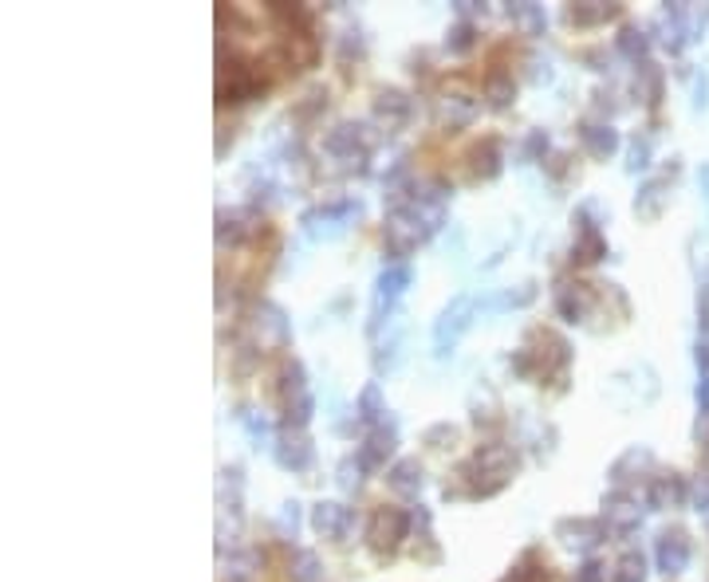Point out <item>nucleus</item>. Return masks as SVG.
<instances>
[{
    "label": "nucleus",
    "instance_id": "1",
    "mask_svg": "<svg viewBox=\"0 0 709 582\" xmlns=\"http://www.w3.org/2000/svg\"><path fill=\"white\" fill-rule=\"evenodd\" d=\"M516 465H521V457H516L513 445H501V441L481 445V449L473 453L462 469H457V476L465 481L462 496H473V500H489V496H497L504 484L513 481Z\"/></svg>",
    "mask_w": 709,
    "mask_h": 582
},
{
    "label": "nucleus",
    "instance_id": "2",
    "mask_svg": "<svg viewBox=\"0 0 709 582\" xmlns=\"http://www.w3.org/2000/svg\"><path fill=\"white\" fill-rule=\"evenodd\" d=\"M277 394L280 406H284V425L289 430H304L316 413V398L308 389V374H304V362L300 358H284L277 374Z\"/></svg>",
    "mask_w": 709,
    "mask_h": 582
},
{
    "label": "nucleus",
    "instance_id": "3",
    "mask_svg": "<svg viewBox=\"0 0 709 582\" xmlns=\"http://www.w3.org/2000/svg\"><path fill=\"white\" fill-rule=\"evenodd\" d=\"M323 153L331 162H340L343 170H367L370 158V134L363 123H335L328 134H323Z\"/></svg>",
    "mask_w": 709,
    "mask_h": 582
},
{
    "label": "nucleus",
    "instance_id": "4",
    "mask_svg": "<svg viewBox=\"0 0 709 582\" xmlns=\"http://www.w3.org/2000/svg\"><path fill=\"white\" fill-rule=\"evenodd\" d=\"M402 540H411V511L402 508H375L367 520V547L379 559H391L402 547Z\"/></svg>",
    "mask_w": 709,
    "mask_h": 582
},
{
    "label": "nucleus",
    "instance_id": "5",
    "mask_svg": "<svg viewBox=\"0 0 709 582\" xmlns=\"http://www.w3.org/2000/svg\"><path fill=\"white\" fill-rule=\"evenodd\" d=\"M411 280H414L411 264H391L379 272V280H375V299H370V323H367L370 335H379L382 331V323H387L382 315H391L399 296L411 287Z\"/></svg>",
    "mask_w": 709,
    "mask_h": 582
},
{
    "label": "nucleus",
    "instance_id": "6",
    "mask_svg": "<svg viewBox=\"0 0 709 582\" xmlns=\"http://www.w3.org/2000/svg\"><path fill=\"white\" fill-rule=\"evenodd\" d=\"M268 83L260 79V72L245 60H221V79H217V102H248L265 95Z\"/></svg>",
    "mask_w": 709,
    "mask_h": 582
},
{
    "label": "nucleus",
    "instance_id": "7",
    "mask_svg": "<svg viewBox=\"0 0 709 582\" xmlns=\"http://www.w3.org/2000/svg\"><path fill=\"white\" fill-rule=\"evenodd\" d=\"M473 311H477V299L473 296H453L438 323H433V355L445 358L453 350V343L465 335V327L473 323Z\"/></svg>",
    "mask_w": 709,
    "mask_h": 582
},
{
    "label": "nucleus",
    "instance_id": "8",
    "mask_svg": "<svg viewBox=\"0 0 709 582\" xmlns=\"http://www.w3.org/2000/svg\"><path fill=\"white\" fill-rule=\"evenodd\" d=\"M603 528L607 535L615 540H631V535L643 528V508H638L635 492L631 488H615L603 496Z\"/></svg>",
    "mask_w": 709,
    "mask_h": 582
},
{
    "label": "nucleus",
    "instance_id": "9",
    "mask_svg": "<svg viewBox=\"0 0 709 582\" xmlns=\"http://www.w3.org/2000/svg\"><path fill=\"white\" fill-rule=\"evenodd\" d=\"M359 213L363 205L355 197H340V201H323L316 209H308V213L300 216V225H304L308 236H323V233H340L351 221H359Z\"/></svg>",
    "mask_w": 709,
    "mask_h": 582
},
{
    "label": "nucleus",
    "instance_id": "10",
    "mask_svg": "<svg viewBox=\"0 0 709 582\" xmlns=\"http://www.w3.org/2000/svg\"><path fill=\"white\" fill-rule=\"evenodd\" d=\"M272 457H277L280 469L289 472H308L311 469V457H316V449H311V441L304 430H284L272 437Z\"/></svg>",
    "mask_w": 709,
    "mask_h": 582
},
{
    "label": "nucleus",
    "instance_id": "11",
    "mask_svg": "<svg viewBox=\"0 0 709 582\" xmlns=\"http://www.w3.org/2000/svg\"><path fill=\"white\" fill-rule=\"evenodd\" d=\"M555 540L572 547V552H596L599 543L607 540L603 520H587V516H567L555 523Z\"/></svg>",
    "mask_w": 709,
    "mask_h": 582
},
{
    "label": "nucleus",
    "instance_id": "12",
    "mask_svg": "<svg viewBox=\"0 0 709 582\" xmlns=\"http://www.w3.org/2000/svg\"><path fill=\"white\" fill-rule=\"evenodd\" d=\"M655 562H658V571L667 574V579H674V574L686 571V567H689V535L682 532V528H670V532L658 535Z\"/></svg>",
    "mask_w": 709,
    "mask_h": 582
},
{
    "label": "nucleus",
    "instance_id": "13",
    "mask_svg": "<svg viewBox=\"0 0 709 582\" xmlns=\"http://www.w3.org/2000/svg\"><path fill=\"white\" fill-rule=\"evenodd\" d=\"M257 209H221L217 213V245L236 248L245 245L248 236H257Z\"/></svg>",
    "mask_w": 709,
    "mask_h": 582
},
{
    "label": "nucleus",
    "instance_id": "14",
    "mask_svg": "<svg viewBox=\"0 0 709 582\" xmlns=\"http://www.w3.org/2000/svg\"><path fill=\"white\" fill-rule=\"evenodd\" d=\"M248 315H253V327H257L260 343H277V347H284V343L292 338L289 315H284V311H280L277 304H268V299H257Z\"/></svg>",
    "mask_w": 709,
    "mask_h": 582
},
{
    "label": "nucleus",
    "instance_id": "15",
    "mask_svg": "<svg viewBox=\"0 0 709 582\" xmlns=\"http://www.w3.org/2000/svg\"><path fill=\"white\" fill-rule=\"evenodd\" d=\"M351 523H355V516H351V508L340 500H319L316 508H311V528H316L323 540H347Z\"/></svg>",
    "mask_w": 709,
    "mask_h": 582
},
{
    "label": "nucleus",
    "instance_id": "16",
    "mask_svg": "<svg viewBox=\"0 0 709 582\" xmlns=\"http://www.w3.org/2000/svg\"><path fill=\"white\" fill-rule=\"evenodd\" d=\"M394 445H399V437H394V421H387V425H379V430H370L367 441L359 445V465L367 472L387 469V460L394 457Z\"/></svg>",
    "mask_w": 709,
    "mask_h": 582
},
{
    "label": "nucleus",
    "instance_id": "17",
    "mask_svg": "<svg viewBox=\"0 0 709 582\" xmlns=\"http://www.w3.org/2000/svg\"><path fill=\"white\" fill-rule=\"evenodd\" d=\"M591 284H572V280H564V284L555 287V315L564 319V323H584L587 311H591Z\"/></svg>",
    "mask_w": 709,
    "mask_h": 582
},
{
    "label": "nucleus",
    "instance_id": "18",
    "mask_svg": "<svg viewBox=\"0 0 709 582\" xmlns=\"http://www.w3.org/2000/svg\"><path fill=\"white\" fill-rule=\"evenodd\" d=\"M650 469H655V453H650L647 445H631V449L607 469V481L615 484V488H627L635 476H643V472H650Z\"/></svg>",
    "mask_w": 709,
    "mask_h": 582
},
{
    "label": "nucleus",
    "instance_id": "19",
    "mask_svg": "<svg viewBox=\"0 0 709 582\" xmlns=\"http://www.w3.org/2000/svg\"><path fill=\"white\" fill-rule=\"evenodd\" d=\"M411 114H414V99L406 91H399V87H382V91L375 95V119H379L387 131L402 126Z\"/></svg>",
    "mask_w": 709,
    "mask_h": 582
},
{
    "label": "nucleus",
    "instance_id": "20",
    "mask_svg": "<svg viewBox=\"0 0 709 582\" xmlns=\"http://www.w3.org/2000/svg\"><path fill=\"white\" fill-rule=\"evenodd\" d=\"M579 143L596 162H607L619 150V131L611 123H584L579 126Z\"/></svg>",
    "mask_w": 709,
    "mask_h": 582
},
{
    "label": "nucleus",
    "instance_id": "21",
    "mask_svg": "<svg viewBox=\"0 0 709 582\" xmlns=\"http://www.w3.org/2000/svg\"><path fill=\"white\" fill-rule=\"evenodd\" d=\"M689 500V484L679 472H662L650 481V508H682Z\"/></svg>",
    "mask_w": 709,
    "mask_h": 582
},
{
    "label": "nucleus",
    "instance_id": "22",
    "mask_svg": "<svg viewBox=\"0 0 709 582\" xmlns=\"http://www.w3.org/2000/svg\"><path fill=\"white\" fill-rule=\"evenodd\" d=\"M387 484H391V492H399V496H418L421 484H426V472H421L418 457H402L391 465V472H387Z\"/></svg>",
    "mask_w": 709,
    "mask_h": 582
},
{
    "label": "nucleus",
    "instance_id": "23",
    "mask_svg": "<svg viewBox=\"0 0 709 582\" xmlns=\"http://www.w3.org/2000/svg\"><path fill=\"white\" fill-rule=\"evenodd\" d=\"M473 119H477V102L469 95H442V102H438V123L445 131H462Z\"/></svg>",
    "mask_w": 709,
    "mask_h": 582
},
{
    "label": "nucleus",
    "instance_id": "24",
    "mask_svg": "<svg viewBox=\"0 0 709 582\" xmlns=\"http://www.w3.org/2000/svg\"><path fill=\"white\" fill-rule=\"evenodd\" d=\"M485 102L493 107V111H509L516 102V79L513 72H504V67H493V72L485 75Z\"/></svg>",
    "mask_w": 709,
    "mask_h": 582
},
{
    "label": "nucleus",
    "instance_id": "25",
    "mask_svg": "<svg viewBox=\"0 0 709 582\" xmlns=\"http://www.w3.org/2000/svg\"><path fill=\"white\" fill-rule=\"evenodd\" d=\"M241 492H245V481H241V469H221L217 472V504H221V511H229L233 520H241Z\"/></svg>",
    "mask_w": 709,
    "mask_h": 582
},
{
    "label": "nucleus",
    "instance_id": "26",
    "mask_svg": "<svg viewBox=\"0 0 709 582\" xmlns=\"http://www.w3.org/2000/svg\"><path fill=\"white\" fill-rule=\"evenodd\" d=\"M284 574H289V582H319L323 579V562L308 547H292L289 562H284Z\"/></svg>",
    "mask_w": 709,
    "mask_h": 582
},
{
    "label": "nucleus",
    "instance_id": "27",
    "mask_svg": "<svg viewBox=\"0 0 709 582\" xmlns=\"http://www.w3.org/2000/svg\"><path fill=\"white\" fill-rule=\"evenodd\" d=\"M469 170H473V177L493 182V177L501 174V143H497V138H485L481 146H473V150H469Z\"/></svg>",
    "mask_w": 709,
    "mask_h": 582
},
{
    "label": "nucleus",
    "instance_id": "28",
    "mask_svg": "<svg viewBox=\"0 0 709 582\" xmlns=\"http://www.w3.org/2000/svg\"><path fill=\"white\" fill-rule=\"evenodd\" d=\"M619 16V4H603V0H584V4H572L567 9V21L576 28H596V24H607Z\"/></svg>",
    "mask_w": 709,
    "mask_h": 582
},
{
    "label": "nucleus",
    "instance_id": "29",
    "mask_svg": "<svg viewBox=\"0 0 709 582\" xmlns=\"http://www.w3.org/2000/svg\"><path fill=\"white\" fill-rule=\"evenodd\" d=\"M509 21L525 32V36H545L548 12L540 9V4H528V0H513V4H509Z\"/></svg>",
    "mask_w": 709,
    "mask_h": 582
},
{
    "label": "nucleus",
    "instance_id": "30",
    "mask_svg": "<svg viewBox=\"0 0 709 582\" xmlns=\"http://www.w3.org/2000/svg\"><path fill=\"white\" fill-rule=\"evenodd\" d=\"M387 398H382V389H379V382H367V386L359 389V418L367 421L370 430H379V425H387Z\"/></svg>",
    "mask_w": 709,
    "mask_h": 582
},
{
    "label": "nucleus",
    "instance_id": "31",
    "mask_svg": "<svg viewBox=\"0 0 709 582\" xmlns=\"http://www.w3.org/2000/svg\"><path fill=\"white\" fill-rule=\"evenodd\" d=\"M662 205H667V185L662 182H643V189L635 194V213L638 221H658L662 216Z\"/></svg>",
    "mask_w": 709,
    "mask_h": 582
},
{
    "label": "nucleus",
    "instance_id": "32",
    "mask_svg": "<svg viewBox=\"0 0 709 582\" xmlns=\"http://www.w3.org/2000/svg\"><path fill=\"white\" fill-rule=\"evenodd\" d=\"M615 51L623 55V60L631 63H647V51H650V36L643 28H635V24H627V28H619L615 36Z\"/></svg>",
    "mask_w": 709,
    "mask_h": 582
},
{
    "label": "nucleus",
    "instance_id": "33",
    "mask_svg": "<svg viewBox=\"0 0 709 582\" xmlns=\"http://www.w3.org/2000/svg\"><path fill=\"white\" fill-rule=\"evenodd\" d=\"M260 559L253 552H241V547H233L229 552V559L221 555V579L225 582H248L253 574H257Z\"/></svg>",
    "mask_w": 709,
    "mask_h": 582
},
{
    "label": "nucleus",
    "instance_id": "34",
    "mask_svg": "<svg viewBox=\"0 0 709 582\" xmlns=\"http://www.w3.org/2000/svg\"><path fill=\"white\" fill-rule=\"evenodd\" d=\"M611 582H647V559L638 552H623L611 571Z\"/></svg>",
    "mask_w": 709,
    "mask_h": 582
},
{
    "label": "nucleus",
    "instance_id": "35",
    "mask_svg": "<svg viewBox=\"0 0 709 582\" xmlns=\"http://www.w3.org/2000/svg\"><path fill=\"white\" fill-rule=\"evenodd\" d=\"M473 44H477V24L473 21H457L445 32V51L450 55H465V51H473Z\"/></svg>",
    "mask_w": 709,
    "mask_h": 582
},
{
    "label": "nucleus",
    "instance_id": "36",
    "mask_svg": "<svg viewBox=\"0 0 709 582\" xmlns=\"http://www.w3.org/2000/svg\"><path fill=\"white\" fill-rule=\"evenodd\" d=\"M236 421H241V425H245V433L248 437H253V445H268V437H272V430H268V421L260 418L257 409H248V406H241L236 409Z\"/></svg>",
    "mask_w": 709,
    "mask_h": 582
},
{
    "label": "nucleus",
    "instance_id": "37",
    "mask_svg": "<svg viewBox=\"0 0 709 582\" xmlns=\"http://www.w3.org/2000/svg\"><path fill=\"white\" fill-rule=\"evenodd\" d=\"M698 406L709 418V338L698 343Z\"/></svg>",
    "mask_w": 709,
    "mask_h": 582
},
{
    "label": "nucleus",
    "instance_id": "38",
    "mask_svg": "<svg viewBox=\"0 0 709 582\" xmlns=\"http://www.w3.org/2000/svg\"><path fill=\"white\" fill-rule=\"evenodd\" d=\"M363 51H367V40H363L359 28H347L340 36V48H335V55H340V63H351V60H363Z\"/></svg>",
    "mask_w": 709,
    "mask_h": 582
},
{
    "label": "nucleus",
    "instance_id": "39",
    "mask_svg": "<svg viewBox=\"0 0 709 582\" xmlns=\"http://www.w3.org/2000/svg\"><path fill=\"white\" fill-rule=\"evenodd\" d=\"M257 367H260V350L253 347V343H241V347L233 350V374L236 379H248Z\"/></svg>",
    "mask_w": 709,
    "mask_h": 582
},
{
    "label": "nucleus",
    "instance_id": "40",
    "mask_svg": "<svg viewBox=\"0 0 709 582\" xmlns=\"http://www.w3.org/2000/svg\"><path fill=\"white\" fill-rule=\"evenodd\" d=\"M638 75H643V79H638V91L647 95L650 107H658V99H662V75H658V67L643 63V67H638Z\"/></svg>",
    "mask_w": 709,
    "mask_h": 582
},
{
    "label": "nucleus",
    "instance_id": "41",
    "mask_svg": "<svg viewBox=\"0 0 709 582\" xmlns=\"http://www.w3.org/2000/svg\"><path fill=\"white\" fill-rule=\"evenodd\" d=\"M363 472H367V469L359 465V457H347L340 465V476H335V481H340L343 492H359L363 488Z\"/></svg>",
    "mask_w": 709,
    "mask_h": 582
},
{
    "label": "nucleus",
    "instance_id": "42",
    "mask_svg": "<svg viewBox=\"0 0 709 582\" xmlns=\"http://www.w3.org/2000/svg\"><path fill=\"white\" fill-rule=\"evenodd\" d=\"M497 582H548V571L540 567V562H533V555H528V562L513 567V571L504 574V579H497Z\"/></svg>",
    "mask_w": 709,
    "mask_h": 582
},
{
    "label": "nucleus",
    "instance_id": "43",
    "mask_svg": "<svg viewBox=\"0 0 709 582\" xmlns=\"http://www.w3.org/2000/svg\"><path fill=\"white\" fill-rule=\"evenodd\" d=\"M277 528H280V535H284V540H296V532H300V504L296 500H289L284 508H280Z\"/></svg>",
    "mask_w": 709,
    "mask_h": 582
},
{
    "label": "nucleus",
    "instance_id": "44",
    "mask_svg": "<svg viewBox=\"0 0 709 582\" xmlns=\"http://www.w3.org/2000/svg\"><path fill=\"white\" fill-rule=\"evenodd\" d=\"M548 153V134L545 131H533L525 138V150H521V162H540Z\"/></svg>",
    "mask_w": 709,
    "mask_h": 582
},
{
    "label": "nucleus",
    "instance_id": "45",
    "mask_svg": "<svg viewBox=\"0 0 709 582\" xmlns=\"http://www.w3.org/2000/svg\"><path fill=\"white\" fill-rule=\"evenodd\" d=\"M627 170L631 174H638V170H647L650 165V138H635V143H631V150H627Z\"/></svg>",
    "mask_w": 709,
    "mask_h": 582
},
{
    "label": "nucleus",
    "instance_id": "46",
    "mask_svg": "<svg viewBox=\"0 0 709 582\" xmlns=\"http://www.w3.org/2000/svg\"><path fill=\"white\" fill-rule=\"evenodd\" d=\"M453 441H457V425H450V421L426 430V445H433V449H445V445H453Z\"/></svg>",
    "mask_w": 709,
    "mask_h": 582
},
{
    "label": "nucleus",
    "instance_id": "47",
    "mask_svg": "<svg viewBox=\"0 0 709 582\" xmlns=\"http://www.w3.org/2000/svg\"><path fill=\"white\" fill-rule=\"evenodd\" d=\"M576 582H607V567L599 559H584V567L576 571Z\"/></svg>",
    "mask_w": 709,
    "mask_h": 582
},
{
    "label": "nucleus",
    "instance_id": "48",
    "mask_svg": "<svg viewBox=\"0 0 709 582\" xmlns=\"http://www.w3.org/2000/svg\"><path fill=\"white\" fill-rule=\"evenodd\" d=\"M698 327L706 331V338H709V284L698 292Z\"/></svg>",
    "mask_w": 709,
    "mask_h": 582
},
{
    "label": "nucleus",
    "instance_id": "49",
    "mask_svg": "<svg viewBox=\"0 0 709 582\" xmlns=\"http://www.w3.org/2000/svg\"><path fill=\"white\" fill-rule=\"evenodd\" d=\"M694 504H698V511H709V472L694 484Z\"/></svg>",
    "mask_w": 709,
    "mask_h": 582
},
{
    "label": "nucleus",
    "instance_id": "50",
    "mask_svg": "<svg viewBox=\"0 0 709 582\" xmlns=\"http://www.w3.org/2000/svg\"><path fill=\"white\" fill-rule=\"evenodd\" d=\"M698 185H701V194H706V201H709V162H701V170H698Z\"/></svg>",
    "mask_w": 709,
    "mask_h": 582
}]
</instances>
